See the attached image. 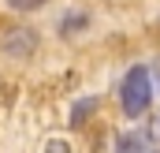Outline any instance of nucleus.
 Returning a JSON list of instances; mask_svg holds the SVG:
<instances>
[{"instance_id":"nucleus-2","label":"nucleus","mask_w":160,"mask_h":153,"mask_svg":"<svg viewBox=\"0 0 160 153\" xmlns=\"http://www.w3.org/2000/svg\"><path fill=\"white\" fill-rule=\"evenodd\" d=\"M34 49H38V30H30V26H19L4 38V52L15 56V60H26Z\"/></svg>"},{"instance_id":"nucleus-7","label":"nucleus","mask_w":160,"mask_h":153,"mask_svg":"<svg viewBox=\"0 0 160 153\" xmlns=\"http://www.w3.org/2000/svg\"><path fill=\"white\" fill-rule=\"evenodd\" d=\"M41 4H48V0H8V8H15V11H38Z\"/></svg>"},{"instance_id":"nucleus-6","label":"nucleus","mask_w":160,"mask_h":153,"mask_svg":"<svg viewBox=\"0 0 160 153\" xmlns=\"http://www.w3.org/2000/svg\"><path fill=\"white\" fill-rule=\"evenodd\" d=\"M41 153H71V142L67 138H45L41 142Z\"/></svg>"},{"instance_id":"nucleus-4","label":"nucleus","mask_w":160,"mask_h":153,"mask_svg":"<svg viewBox=\"0 0 160 153\" xmlns=\"http://www.w3.org/2000/svg\"><path fill=\"white\" fill-rule=\"evenodd\" d=\"M116 153H145V146H142L138 135H119L116 138Z\"/></svg>"},{"instance_id":"nucleus-5","label":"nucleus","mask_w":160,"mask_h":153,"mask_svg":"<svg viewBox=\"0 0 160 153\" xmlns=\"http://www.w3.org/2000/svg\"><path fill=\"white\" fill-rule=\"evenodd\" d=\"M86 23H89V19H86L82 11H71V15L63 19V26H60V34H78V30L86 26Z\"/></svg>"},{"instance_id":"nucleus-3","label":"nucleus","mask_w":160,"mask_h":153,"mask_svg":"<svg viewBox=\"0 0 160 153\" xmlns=\"http://www.w3.org/2000/svg\"><path fill=\"white\" fill-rule=\"evenodd\" d=\"M93 108H97V97H82V101H75V108H71V127H82L86 116H93Z\"/></svg>"},{"instance_id":"nucleus-1","label":"nucleus","mask_w":160,"mask_h":153,"mask_svg":"<svg viewBox=\"0 0 160 153\" xmlns=\"http://www.w3.org/2000/svg\"><path fill=\"white\" fill-rule=\"evenodd\" d=\"M149 101H153V75H149L145 64H134L119 82V105H123V112L130 119H138L149 108Z\"/></svg>"}]
</instances>
